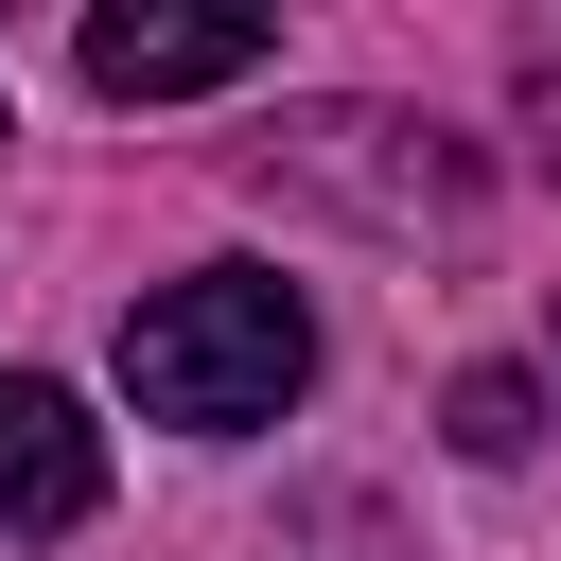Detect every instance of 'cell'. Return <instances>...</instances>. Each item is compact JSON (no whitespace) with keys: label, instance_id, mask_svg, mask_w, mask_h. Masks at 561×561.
<instances>
[{"label":"cell","instance_id":"cell-3","mask_svg":"<svg viewBox=\"0 0 561 561\" xmlns=\"http://www.w3.org/2000/svg\"><path fill=\"white\" fill-rule=\"evenodd\" d=\"M105 508V421L53 368H0V543H53Z\"/></svg>","mask_w":561,"mask_h":561},{"label":"cell","instance_id":"cell-5","mask_svg":"<svg viewBox=\"0 0 561 561\" xmlns=\"http://www.w3.org/2000/svg\"><path fill=\"white\" fill-rule=\"evenodd\" d=\"M526 123H543V158H561V53H543V70H526Z\"/></svg>","mask_w":561,"mask_h":561},{"label":"cell","instance_id":"cell-6","mask_svg":"<svg viewBox=\"0 0 561 561\" xmlns=\"http://www.w3.org/2000/svg\"><path fill=\"white\" fill-rule=\"evenodd\" d=\"M0 140H18V105H0Z\"/></svg>","mask_w":561,"mask_h":561},{"label":"cell","instance_id":"cell-4","mask_svg":"<svg viewBox=\"0 0 561 561\" xmlns=\"http://www.w3.org/2000/svg\"><path fill=\"white\" fill-rule=\"evenodd\" d=\"M526 438H543L526 368H473V386H456V456H526Z\"/></svg>","mask_w":561,"mask_h":561},{"label":"cell","instance_id":"cell-1","mask_svg":"<svg viewBox=\"0 0 561 561\" xmlns=\"http://www.w3.org/2000/svg\"><path fill=\"white\" fill-rule=\"evenodd\" d=\"M123 386H140V421H175V438H245V421H280V403L316 386V316H298V280H263V263H193V280H158V298L123 316Z\"/></svg>","mask_w":561,"mask_h":561},{"label":"cell","instance_id":"cell-2","mask_svg":"<svg viewBox=\"0 0 561 561\" xmlns=\"http://www.w3.org/2000/svg\"><path fill=\"white\" fill-rule=\"evenodd\" d=\"M263 53H280V18H228V0H210V18H193V0H105V18L70 35V70H88L105 105H193V88H245Z\"/></svg>","mask_w":561,"mask_h":561}]
</instances>
